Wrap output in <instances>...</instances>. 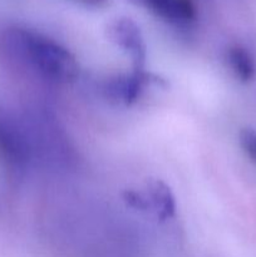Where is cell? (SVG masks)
<instances>
[{
  "mask_svg": "<svg viewBox=\"0 0 256 257\" xmlns=\"http://www.w3.org/2000/svg\"><path fill=\"white\" fill-rule=\"evenodd\" d=\"M240 145L247 157L256 163V131L251 128H245L241 131Z\"/></svg>",
  "mask_w": 256,
  "mask_h": 257,
  "instance_id": "9c48e42d",
  "label": "cell"
},
{
  "mask_svg": "<svg viewBox=\"0 0 256 257\" xmlns=\"http://www.w3.org/2000/svg\"><path fill=\"white\" fill-rule=\"evenodd\" d=\"M145 195L148 202V212L153 213L160 221H166L176 215V197L167 183L152 180L146 185Z\"/></svg>",
  "mask_w": 256,
  "mask_h": 257,
  "instance_id": "8992f818",
  "label": "cell"
},
{
  "mask_svg": "<svg viewBox=\"0 0 256 257\" xmlns=\"http://www.w3.org/2000/svg\"><path fill=\"white\" fill-rule=\"evenodd\" d=\"M123 201L130 206L131 208L141 211V212H148V202L147 197L145 195V191L137 190H127L123 192Z\"/></svg>",
  "mask_w": 256,
  "mask_h": 257,
  "instance_id": "ba28073f",
  "label": "cell"
},
{
  "mask_svg": "<svg viewBox=\"0 0 256 257\" xmlns=\"http://www.w3.org/2000/svg\"><path fill=\"white\" fill-rule=\"evenodd\" d=\"M2 43L8 54L50 82L69 83L79 74V64L74 54L42 33L12 27L3 33Z\"/></svg>",
  "mask_w": 256,
  "mask_h": 257,
  "instance_id": "6da1fadb",
  "label": "cell"
},
{
  "mask_svg": "<svg viewBox=\"0 0 256 257\" xmlns=\"http://www.w3.org/2000/svg\"><path fill=\"white\" fill-rule=\"evenodd\" d=\"M157 78L146 72L145 69H135L127 74H118L108 78L104 83V94L108 98L124 105H131L138 100L146 85Z\"/></svg>",
  "mask_w": 256,
  "mask_h": 257,
  "instance_id": "277c9868",
  "label": "cell"
},
{
  "mask_svg": "<svg viewBox=\"0 0 256 257\" xmlns=\"http://www.w3.org/2000/svg\"><path fill=\"white\" fill-rule=\"evenodd\" d=\"M34 155L28 127L14 114L0 108V161L15 175L25 172Z\"/></svg>",
  "mask_w": 256,
  "mask_h": 257,
  "instance_id": "7a4b0ae2",
  "label": "cell"
},
{
  "mask_svg": "<svg viewBox=\"0 0 256 257\" xmlns=\"http://www.w3.org/2000/svg\"><path fill=\"white\" fill-rule=\"evenodd\" d=\"M141 5L176 28H188L197 19V10L192 0H137Z\"/></svg>",
  "mask_w": 256,
  "mask_h": 257,
  "instance_id": "5b68a950",
  "label": "cell"
},
{
  "mask_svg": "<svg viewBox=\"0 0 256 257\" xmlns=\"http://www.w3.org/2000/svg\"><path fill=\"white\" fill-rule=\"evenodd\" d=\"M226 62L231 72L240 82L247 83L256 74V63L252 54L241 45H232L226 52Z\"/></svg>",
  "mask_w": 256,
  "mask_h": 257,
  "instance_id": "52a82bcc",
  "label": "cell"
},
{
  "mask_svg": "<svg viewBox=\"0 0 256 257\" xmlns=\"http://www.w3.org/2000/svg\"><path fill=\"white\" fill-rule=\"evenodd\" d=\"M108 38L131 57L135 69H145L147 47L142 30L131 18H117L107 28Z\"/></svg>",
  "mask_w": 256,
  "mask_h": 257,
  "instance_id": "3957f363",
  "label": "cell"
},
{
  "mask_svg": "<svg viewBox=\"0 0 256 257\" xmlns=\"http://www.w3.org/2000/svg\"><path fill=\"white\" fill-rule=\"evenodd\" d=\"M79 2L84 3V4H88V5H94V7H98V5L104 4L105 0H79Z\"/></svg>",
  "mask_w": 256,
  "mask_h": 257,
  "instance_id": "30bf717a",
  "label": "cell"
}]
</instances>
